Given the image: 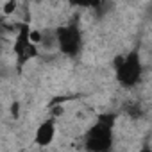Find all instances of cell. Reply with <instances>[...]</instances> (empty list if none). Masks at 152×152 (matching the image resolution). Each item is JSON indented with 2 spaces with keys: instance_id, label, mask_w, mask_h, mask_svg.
<instances>
[{
  "instance_id": "4",
  "label": "cell",
  "mask_w": 152,
  "mask_h": 152,
  "mask_svg": "<svg viewBox=\"0 0 152 152\" xmlns=\"http://www.w3.org/2000/svg\"><path fill=\"white\" fill-rule=\"evenodd\" d=\"M56 38H57L61 52L66 56H75L81 50V32L75 25L59 27L56 32Z\"/></svg>"
},
{
  "instance_id": "3",
  "label": "cell",
  "mask_w": 152,
  "mask_h": 152,
  "mask_svg": "<svg viewBox=\"0 0 152 152\" xmlns=\"http://www.w3.org/2000/svg\"><path fill=\"white\" fill-rule=\"evenodd\" d=\"M13 50H15V54L18 57V68H22L29 59H32V57L38 56V48L31 41V31H29V25L27 23H22L20 25Z\"/></svg>"
},
{
  "instance_id": "1",
  "label": "cell",
  "mask_w": 152,
  "mask_h": 152,
  "mask_svg": "<svg viewBox=\"0 0 152 152\" xmlns=\"http://www.w3.org/2000/svg\"><path fill=\"white\" fill-rule=\"evenodd\" d=\"M113 115H100L97 124L86 132V148L90 152H107L113 141Z\"/></svg>"
},
{
  "instance_id": "2",
  "label": "cell",
  "mask_w": 152,
  "mask_h": 152,
  "mask_svg": "<svg viewBox=\"0 0 152 152\" xmlns=\"http://www.w3.org/2000/svg\"><path fill=\"white\" fill-rule=\"evenodd\" d=\"M116 79L124 86H134L141 75V63L138 52H131L125 57L116 59Z\"/></svg>"
},
{
  "instance_id": "9",
  "label": "cell",
  "mask_w": 152,
  "mask_h": 152,
  "mask_svg": "<svg viewBox=\"0 0 152 152\" xmlns=\"http://www.w3.org/2000/svg\"><path fill=\"white\" fill-rule=\"evenodd\" d=\"M140 152H152V150H150V148H148V147H143V148H141V150H140Z\"/></svg>"
},
{
  "instance_id": "8",
  "label": "cell",
  "mask_w": 152,
  "mask_h": 152,
  "mask_svg": "<svg viewBox=\"0 0 152 152\" xmlns=\"http://www.w3.org/2000/svg\"><path fill=\"white\" fill-rule=\"evenodd\" d=\"M31 41L36 45V43H39L41 41V34L38 32V31H31Z\"/></svg>"
},
{
  "instance_id": "7",
  "label": "cell",
  "mask_w": 152,
  "mask_h": 152,
  "mask_svg": "<svg viewBox=\"0 0 152 152\" xmlns=\"http://www.w3.org/2000/svg\"><path fill=\"white\" fill-rule=\"evenodd\" d=\"M15 9H16V4L15 2H6L4 4V15H11Z\"/></svg>"
},
{
  "instance_id": "5",
  "label": "cell",
  "mask_w": 152,
  "mask_h": 152,
  "mask_svg": "<svg viewBox=\"0 0 152 152\" xmlns=\"http://www.w3.org/2000/svg\"><path fill=\"white\" fill-rule=\"evenodd\" d=\"M54 134H56V124H54V120L52 118L45 120L38 127V131H36V143L41 145V147H47L54 140Z\"/></svg>"
},
{
  "instance_id": "6",
  "label": "cell",
  "mask_w": 152,
  "mask_h": 152,
  "mask_svg": "<svg viewBox=\"0 0 152 152\" xmlns=\"http://www.w3.org/2000/svg\"><path fill=\"white\" fill-rule=\"evenodd\" d=\"M125 111H127L132 118L141 116V109H140V106H136V104H127V106H125Z\"/></svg>"
}]
</instances>
